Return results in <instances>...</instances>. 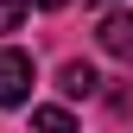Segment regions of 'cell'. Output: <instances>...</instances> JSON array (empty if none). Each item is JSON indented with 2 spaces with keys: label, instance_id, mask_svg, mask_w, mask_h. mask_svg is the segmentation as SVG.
<instances>
[{
  "label": "cell",
  "instance_id": "obj_1",
  "mask_svg": "<svg viewBox=\"0 0 133 133\" xmlns=\"http://www.w3.org/2000/svg\"><path fill=\"white\" fill-rule=\"evenodd\" d=\"M32 102V57L19 44H0V108H25Z\"/></svg>",
  "mask_w": 133,
  "mask_h": 133
},
{
  "label": "cell",
  "instance_id": "obj_2",
  "mask_svg": "<svg viewBox=\"0 0 133 133\" xmlns=\"http://www.w3.org/2000/svg\"><path fill=\"white\" fill-rule=\"evenodd\" d=\"M95 38H102V51H108V57L133 63V13H108V19L95 25Z\"/></svg>",
  "mask_w": 133,
  "mask_h": 133
},
{
  "label": "cell",
  "instance_id": "obj_3",
  "mask_svg": "<svg viewBox=\"0 0 133 133\" xmlns=\"http://www.w3.org/2000/svg\"><path fill=\"white\" fill-rule=\"evenodd\" d=\"M57 89L82 102V95H95V89H102V76H95L89 63H63V70H57Z\"/></svg>",
  "mask_w": 133,
  "mask_h": 133
},
{
  "label": "cell",
  "instance_id": "obj_4",
  "mask_svg": "<svg viewBox=\"0 0 133 133\" xmlns=\"http://www.w3.org/2000/svg\"><path fill=\"white\" fill-rule=\"evenodd\" d=\"M32 121L51 127V133H70V127H76V121H70V108H32Z\"/></svg>",
  "mask_w": 133,
  "mask_h": 133
},
{
  "label": "cell",
  "instance_id": "obj_5",
  "mask_svg": "<svg viewBox=\"0 0 133 133\" xmlns=\"http://www.w3.org/2000/svg\"><path fill=\"white\" fill-rule=\"evenodd\" d=\"M25 13H32V0H0V32H19Z\"/></svg>",
  "mask_w": 133,
  "mask_h": 133
},
{
  "label": "cell",
  "instance_id": "obj_6",
  "mask_svg": "<svg viewBox=\"0 0 133 133\" xmlns=\"http://www.w3.org/2000/svg\"><path fill=\"white\" fill-rule=\"evenodd\" d=\"M32 6H44V13H57V6H70V0H32Z\"/></svg>",
  "mask_w": 133,
  "mask_h": 133
}]
</instances>
